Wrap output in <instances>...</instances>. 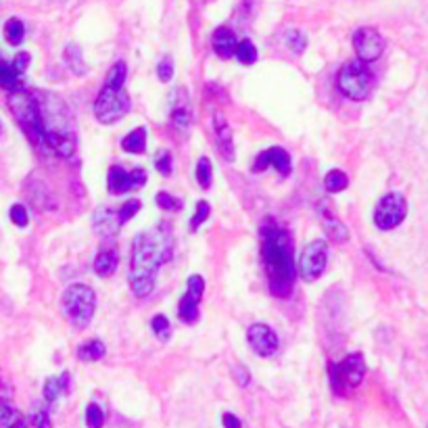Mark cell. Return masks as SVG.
<instances>
[{"label": "cell", "instance_id": "cell-36", "mask_svg": "<svg viewBox=\"0 0 428 428\" xmlns=\"http://www.w3.org/2000/svg\"><path fill=\"white\" fill-rule=\"evenodd\" d=\"M155 169L163 176V178H169L172 172H174V157L169 151H159L155 155Z\"/></svg>", "mask_w": 428, "mask_h": 428}, {"label": "cell", "instance_id": "cell-33", "mask_svg": "<svg viewBox=\"0 0 428 428\" xmlns=\"http://www.w3.org/2000/svg\"><path fill=\"white\" fill-rule=\"evenodd\" d=\"M151 328H153L155 337L159 338L161 343L169 340V337H172V322L163 313H157L151 320Z\"/></svg>", "mask_w": 428, "mask_h": 428}, {"label": "cell", "instance_id": "cell-23", "mask_svg": "<svg viewBox=\"0 0 428 428\" xmlns=\"http://www.w3.org/2000/svg\"><path fill=\"white\" fill-rule=\"evenodd\" d=\"M105 355H107V347L98 338L86 340L78 347V360H82V362H100Z\"/></svg>", "mask_w": 428, "mask_h": 428}, {"label": "cell", "instance_id": "cell-19", "mask_svg": "<svg viewBox=\"0 0 428 428\" xmlns=\"http://www.w3.org/2000/svg\"><path fill=\"white\" fill-rule=\"evenodd\" d=\"M69 387H71V378H69L67 372H63L59 376L46 378V380H44V389H42L44 401H46L48 405H55V403L61 399V395L69 393Z\"/></svg>", "mask_w": 428, "mask_h": 428}, {"label": "cell", "instance_id": "cell-27", "mask_svg": "<svg viewBox=\"0 0 428 428\" xmlns=\"http://www.w3.org/2000/svg\"><path fill=\"white\" fill-rule=\"evenodd\" d=\"M4 38H6V42H9L11 46L24 44V40H26V26H24V21L17 19V17H11V19L4 24Z\"/></svg>", "mask_w": 428, "mask_h": 428}, {"label": "cell", "instance_id": "cell-42", "mask_svg": "<svg viewBox=\"0 0 428 428\" xmlns=\"http://www.w3.org/2000/svg\"><path fill=\"white\" fill-rule=\"evenodd\" d=\"M31 424H33V428H53L51 416L44 409H36L31 414Z\"/></svg>", "mask_w": 428, "mask_h": 428}, {"label": "cell", "instance_id": "cell-35", "mask_svg": "<svg viewBox=\"0 0 428 428\" xmlns=\"http://www.w3.org/2000/svg\"><path fill=\"white\" fill-rule=\"evenodd\" d=\"M209 215H212V207H209V203H207V201H199L194 214H192V217H190V230L197 232V230H199V228L209 219Z\"/></svg>", "mask_w": 428, "mask_h": 428}, {"label": "cell", "instance_id": "cell-43", "mask_svg": "<svg viewBox=\"0 0 428 428\" xmlns=\"http://www.w3.org/2000/svg\"><path fill=\"white\" fill-rule=\"evenodd\" d=\"M30 61H31L30 53H19V55H17V57H15V59H13L11 63H13V67H15V69H17V71L24 75V73H26V69L30 67Z\"/></svg>", "mask_w": 428, "mask_h": 428}, {"label": "cell", "instance_id": "cell-16", "mask_svg": "<svg viewBox=\"0 0 428 428\" xmlns=\"http://www.w3.org/2000/svg\"><path fill=\"white\" fill-rule=\"evenodd\" d=\"M92 226L96 230V234H100L103 239H111L120 232L122 224H120V217H118V209H111V207H100L96 209L92 215Z\"/></svg>", "mask_w": 428, "mask_h": 428}, {"label": "cell", "instance_id": "cell-2", "mask_svg": "<svg viewBox=\"0 0 428 428\" xmlns=\"http://www.w3.org/2000/svg\"><path fill=\"white\" fill-rule=\"evenodd\" d=\"M261 259L270 293L278 299L291 297L297 280L293 239L282 226L274 224V219H268L261 228Z\"/></svg>", "mask_w": 428, "mask_h": 428}, {"label": "cell", "instance_id": "cell-32", "mask_svg": "<svg viewBox=\"0 0 428 428\" xmlns=\"http://www.w3.org/2000/svg\"><path fill=\"white\" fill-rule=\"evenodd\" d=\"M194 176H197V182L201 184V188H209L214 182V165L207 157H201L197 161V167H194Z\"/></svg>", "mask_w": 428, "mask_h": 428}, {"label": "cell", "instance_id": "cell-20", "mask_svg": "<svg viewBox=\"0 0 428 428\" xmlns=\"http://www.w3.org/2000/svg\"><path fill=\"white\" fill-rule=\"evenodd\" d=\"M118 266H120V255H118V251L115 249H105V251H100L98 255H96V259H94V272L98 278H109V276L115 274V270H118Z\"/></svg>", "mask_w": 428, "mask_h": 428}, {"label": "cell", "instance_id": "cell-10", "mask_svg": "<svg viewBox=\"0 0 428 428\" xmlns=\"http://www.w3.org/2000/svg\"><path fill=\"white\" fill-rule=\"evenodd\" d=\"M405 217H407V201L401 192H387L374 209V224L378 230L385 232L395 230Z\"/></svg>", "mask_w": 428, "mask_h": 428}, {"label": "cell", "instance_id": "cell-46", "mask_svg": "<svg viewBox=\"0 0 428 428\" xmlns=\"http://www.w3.org/2000/svg\"><path fill=\"white\" fill-rule=\"evenodd\" d=\"M0 132H2V127H0Z\"/></svg>", "mask_w": 428, "mask_h": 428}, {"label": "cell", "instance_id": "cell-38", "mask_svg": "<svg viewBox=\"0 0 428 428\" xmlns=\"http://www.w3.org/2000/svg\"><path fill=\"white\" fill-rule=\"evenodd\" d=\"M86 427L88 428H103L105 427V412L98 403H90L86 407Z\"/></svg>", "mask_w": 428, "mask_h": 428}, {"label": "cell", "instance_id": "cell-29", "mask_svg": "<svg viewBox=\"0 0 428 428\" xmlns=\"http://www.w3.org/2000/svg\"><path fill=\"white\" fill-rule=\"evenodd\" d=\"M284 44H286V48H288L293 55H303L307 48L306 33L301 30L291 28V30L284 31Z\"/></svg>", "mask_w": 428, "mask_h": 428}, {"label": "cell", "instance_id": "cell-5", "mask_svg": "<svg viewBox=\"0 0 428 428\" xmlns=\"http://www.w3.org/2000/svg\"><path fill=\"white\" fill-rule=\"evenodd\" d=\"M61 309L75 330H86L96 311V293L88 284H71L63 293Z\"/></svg>", "mask_w": 428, "mask_h": 428}, {"label": "cell", "instance_id": "cell-26", "mask_svg": "<svg viewBox=\"0 0 428 428\" xmlns=\"http://www.w3.org/2000/svg\"><path fill=\"white\" fill-rule=\"evenodd\" d=\"M178 318L182 320L184 324H197L199 320V301H194L192 297H188L184 293L178 301Z\"/></svg>", "mask_w": 428, "mask_h": 428}, {"label": "cell", "instance_id": "cell-13", "mask_svg": "<svg viewBox=\"0 0 428 428\" xmlns=\"http://www.w3.org/2000/svg\"><path fill=\"white\" fill-rule=\"evenodd\" d=\"M246 340H249V347L253 349V353L259 357H272L280 347V338L274 333V328L268 324H261V322H255L249 326Z\"/></svg>", "mask_w": 428, "mask_h": 428}, {"label": "cell", "instance_id": "cell-4", "mask_svg": "<svg viewBox=\"0 0 428 428\" xmlns=\"http://www.w3.org/2000/svg\"><path fill=\"white\" fill-rule=\"evenodd\" d=\"M9 109L19 123V127L24 130V134L31 140V145L46 149V138H44V130H42L36 94L26 88L9 92Z\"/></svg>", "mask_w": 428, "mask_h": 428}, {"label": "cell", "instance_id": "cell-40", "mask_svg": "<svg viewBox=\"0 0 428 428\" xmlns=\"http://www.w3.org/2000/svg\"><path fill=\"white\" fill-rule=\"evenodd\" d=\"M140 207H142V203L140 201H127V203H123L122 207L118 209V217H120V224H125V221H130L132 217H136V214L140 212Z\"/></svg>", "mask_w": 428, "mask_h": 428}, {"label": "cell", "instance_id": "cell-30", "mask_svg": "<svg viewBox=\"0 0 428 428\" xmlns=\"http://www.w3.org/2000/svg\"><path fill=\"white\" fill-rule=\"evenodd\" d=\"M234 57H236V61L243 63V65H253V63H257V57H259V53H257V46L251 42V40H239V44H236V51H234Z\"/></svg>", "mask_w": 428, "mask_h": 428}, {"label": "cell", "instance_id": "cell-31", "mask_svg": "<svg viewBox=\"0 0 428 428\" xmlns=\"http://www.w3.org/2000/svg\"><path fill=\"white\" fill-rule=\"evenodd\" d=\"M347 186H349V178H347V174L340 172V169H330V172L324 176V188H326L328 192H333V194L343 192Z\"/></svg>", "mask_w": 428, "mask_h": 428}, {"label": "cell", "instance_id": "cell-9", "mask_svg": "<svg viewBox=\"0 0 428 428\" xmlns=\"http://www.w3.org/2000/svg\"><path fill=\"white\" fill-rule=\"evenodd\" d=\"M328 376L333 389L340 393L343 389H355L362 385L366 376V362L362 353H349L343 362L328 366Z\"/></svg>", "mask_w": 428, "mask_h": 428}, {"label": "cell", "instance_id": "cell-44", "mask_svg": "<svg viewBox=\"0 0 428 428\" xmlns=\"http://www.w3.org/2000/svg\"><path fill=\"white\" fill-rule=\"evenodd\" d=\"M221 424H224V428H243V422L234 414H224L221 416Z\"/></svg>", "mask_w": 428, "mask_h": 428}, {"label": "cell", "instance_id": "cell-37", "mask_svg": "<svg viewBox=\"0 0 428 428\" xmlns=\"http://www.w3.org/2000/svg\"><path fill=\"white\" fill-rule=\"evenodd\" d=\"M203 293H205V280H203V276L192 274L188 278V282H186V295L201 303Z\"/></svg>", "mask_w": 428, "mask_h": 428}, {"label": "cell", "instance_id": "cell-1", "mask_svg": "<svg viewBox=\"0 0 428 428\" xmlns=\"http://www.w3.org/2000/svg\"><path fill=\"white\" fill-rule=\"evenodd\" d=\"M174 245L176 241L169 224H157L151 230L136 236L132 249V268L127 276L134 297L145 299L153 293L157 272L172 259Z\"/></svg>", "mask_w": 428, "mask_h": 428}, {"label": "cell", "instance_id": "cell-39", "mask_svg": "<svg viewBox=\"0 0 428 428\" xmlns=\"http://www.w3.org/2000/svg\"><path fill=\"white\" fill-rule=\"evenodd\" d=\"M174 59L167 55V57H163L159 65H157V78H159V82H163V84H167L172 78H174Z\"/></svg>", "mask_w": 428, "mask_h": 428}, {"label": "cell", "instance_id": "cell-12", "mask_svg": "<svg viewBox=\"0 0 428 428\" xmlns=\"http://www.w3.org/2000/svg\"><path fill=\"white\" fill-rule=\"evenodd\" d=\"M147 180H149V176L142 167H134L127 172L122 165H111L109 174H107V188L111 194H125L130 190L142 188Z\"/></svg>", "mask_w": 428, "mask_h": 428}, {"label": "cell", "instance_id": "cell-6", "mask_svg": "<svg viewBox=\"0 0 428 428\" xmlns=\"http://www.w3.org/2000/svg\"><path fill=\"white\" fill-rule=\"evenodd\" d=\"M337 86L340 94L351 100H366L374 86V75L366 63L347 61L338 69Z\"/></svg>", "mask_w": 428, "mask_h": 428}, {"label": "cell", "instance_id": "cell-18", "mask_svg": "<svg viewBox=\"0 0 428 428\" xmlns=\"http://www.w3.org/2000/svg\"><path fill=\"white\" fill-rule=\"evenodd\" d=\"M236 44H239L236 33L230 30V28H226V26H219V28L214 31V36H212V46H214L215 55H217L219 59H230V57H234Z\"/></svg>", "mask_w": 428, "mask_h": 428}, {"label": "cell", "instance_id": "cell-14", "mask_svg": "<svg viewBox=\"0 0 428 428\" xmlns=\"http://www.w3.org/2000/svg\"><path fill=\"white\" fill-rule=\"evenodd\" d=\"M268 167H274L278 174H282L286 178L293 172V161H291L288 151L282 149V147H272L268 151H261V153L255 157V161H253V172L261 174Z\"/></svg>", "mask_w": 428, "mask_h": 428}, {"label": "cell", "instance_id": "cell-25", "mask_svg": "<svg viewBox=\"0 0 428 428\" xmlns=\"http://www.w3.org/2000/svg\"><path fill=\"white\" fill-rule=\"evenodd\" d=\"M63 59L67 63V67L75 73V75H86V71H88V65L84 61V57H82V48L78 46V44H67L65 46V53H63Z\"/></svg>", "mask_w": 428, "mask_h": 428}, {"label": "cell", "instance_id": "cell-24", "mask_svg": "<svg viewBox=\"0 0 428 428\" xmlns=\"http://www.w3.org/2000/svg\"><path fill=\"white\" fill-rule=\"evenodd\" d=\"M0 88L9 92L21 90L24 84H21V73L13 67V63L0 61Z\"/></svg>", "mask_w": 428, "mask_h": 428}, {"label": "cell", "instance_id": "cell-45", "mask_svg": "<svg viewBox=\"0 0 428 428\" xmlns=\"http://www.w3.org/2000/svg\"><path fill=\"white\" fill-rule=\"evenodd\" d=\"M13 428H28V422H26V420L21 418V420H19V422H17V424H15Z\"/></svg>", "mask_w": 428, "mask_h": 428}, {"label": "cell", "instance_id": "cell-8", "mask_svg": "<svg viewBox=\"0 0 428 428\" xmlns=\"http://www.w3.org/2000/svg\"><path fill=\"white\" fill-rule=\"evenodd\" d=\"M326 266H328V241L318 239V241H311L303 246V251L299 255L297 274L303 282L311 284V282H318L324 276Z\"/></svg>", "mask_w": 428, "mask_h": 428}, {"label": "cell", "instance_id": "cell-21", "mask_svg": "<svg viewBox=\"0 0 428 428\" xmlns=\"http://www.w3.org/2000/svg\"><path fill=\"white\" fill-rule=\"evenodd\" d=\"M320 214H322V228H324V232H326V236L333 241V243H345V241H349V228L335 217L333 214H326L324 209H320Z\"/></svg>", "mask_w": 428, "mask_h": 428}, {"label": "cell", "instance_id": "cell-11", "mask_svg": "<svg viewBox=\"0 0 428 428\" xmlns=\"http://www.w3.org/2000/svg\"><path fill=\"white\" fill-rule=\"evenodd\" d=\"M353 48H355L357 61L366 65L378 61L385 53V38L376 28L364 26L353 33Z\"/></svg>", "mask_w": 428, "mask_h": 428}, {"label": "cell", "instance_id": "cell-34", "mask_svg": "<svg viewBox=\"0 0 428 428\" xmlns=\"http://www.w3.org/2000/svg\"><path fill=\"white\" fill-rule=\"evenodd\" d=\"M155 203H157L159 209H163V212H172V214H176V212L182 209V201H180L178 197L169 194V192H157Z\"/></svg>", "mask_w": 428, "mask_h": 428}, {"label": "cell", "instance_id": "cell-17", "mask_svg": "<svg viewBox=\"0 0 428 428\" xmlns=\"http://www.w3.org/2000/svg\"><path fill=\"white\" fill-rule=\"evenodd\" d=\"M214 127L215 142H217V149H219L221 157L228 159V161H234V134H232L230 123L226 122V118L221 113H215Z\"/></svg>", "mask_w": 428, "mask_h": 428}, {"label": "cell", "instance_id": "cell-3", "mask_svg": "<svg viewBox=\"0 0 428 428\" xmlns=\"http://www.w3.org/2000/svg\"><path fill=\"white\" fill-rule=\"evenodd\" d=\"M36 100L40 109L46 149L55 151L63 159H71L78 153V130L71 109L55 92H38Z\"/></svg>", "mask_w": 428, "mask_h": 428}, {"label": "cell", "instance_id": "cell-7", "mask_svg": "<svg viewBox=\"0 0 428 428\" xmlns=\"http://www.w3.org/2000/svg\"><path fill=\"white\" fill-rule=\"evenodd\" d=\"M132 109V100L125 88L111 90V88H100L96 100H94V118L103 125H111L123 120Z\"/></svg>", "mask_w": 428, "mask_h": 428}, {"label": "cell", "instance_id": "cell-22", "mask_svg": "<svg viewBox=\"0 0 428 428\" xmlns=\"http://www.w3.org/2000/svg\"><path fill=\"white\" fill-rule=\"evenodd\" d=\"M147 136H149V132L145 125L134 127L122 138V149L130 155H142L147 151Z\"/></svg>", "mask_w": 428, "mask_h": 428}, {"label": "cell", "instance_id": "cell-15", "mask_svg": "<svg viewBox=\"0 0 428 428\" xmlns=\"http://www.w3.org/2000/svg\"><path fill=\"white\" fill-rule=\"evenodd\" d=\"M172 109H169V118L172 125L180 132H186L192 123V113H190V100H188V92L184 88H176L172 94Z\"/></svg>", "mask_w": 428, "mask_h": 428}, {"label": "cell", "instance_id": "cell-41", "mask_svg": "<svg viewBox=\"0 0 428 428\" xmlns=\"http://www.w3.org/2000/svg\"><path fill=\"white\" fill-rule=\"evenodd\" d=\"M9 217H11V221H13L15 226H19V228H26V226H28V221H30L28 209H26V205H21V203H15V205L11 207Z\"/></svg>", "mask_w": 428, "mask_h": 428}, {"label": "cell", "instance_id": "cell-28", "mask_svg": "<svg viewBox=\"0 0 428 428\" xmlns=\"http://www.w3.org/2000/svg\"><path fill=\"white\" fill-rule=\"evenodd\" d=\"M125 78H127V65L123 61H118L107 73L105 78V88H111V90H120L125 84Z\"/></svg>", "mask_w": 428, "mask_h": 428}]
</instances>
